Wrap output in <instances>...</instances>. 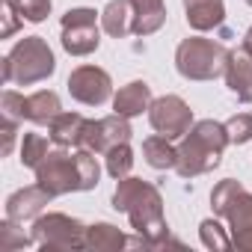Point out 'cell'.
Instances as JSON below:
<instances>
[{"instance_id": "obj_15", "label": "cell", "mask_w": 252, "mask_h": 252, "mask_svg": "<svg viewBox=\"0 0 252 252\" xmlns=\"http://www.w3.org/2000/svg\"><path fill=\"white\" fill-rule=\"evenodd\" d=\"M86 125H89V119L86 116H80V113H60L51 125H48V137H51V143L54 146H63V149H80V143H83V134H86Z\"/></svg>"}, {"instance_id": "obj_1", "label": "cell", "mask_w": 252, "mask_h": 252, "mask_svg": "<svg viewBox=\"0 0 252 252\" xmlns=\"http://www.w3.org/2000/svg\"><path fill=\"white\" fill-rule=\"evenodd\" d=\"M113 208L128 214L131 228L137 234H143L146 249H163V246H181L178 240L169 237V225L163 217V199L160 190L143 178H131L125 175L116 181V193H113Z\"/></svg>"}, {"instance_id": "obj_21", "label": "cell", "mask_w": 252, "mask_h": 252, "mask_svg": "<svg viewBox=\"0 0 252 252\" xmlns=\"http://www.w3.org/2000/svg\"><path fill=\"white\" fill-rule=\"evenodd\" d=\"M222 217L228 220V231H231V234L249 231V228H252V193L243 190V193L228 205V211H225Z\"/></svg>"}, {"instance_id": "obj_33", "label": "cell", "mask_w": 252, "mask_h": 252, "mask_svg": "<svg viewBox=\"0 0 252 252\" xmlns=\"http://www.w3.org/2000/svg\"><path fill=\"white\" fill-rule=\"evenodd\" d=\"M246 3H249V6H252V0H246Z\"/></svg>"}, {"instance_id": "obj_14", "label": "cell", "mask_w": 252, "mask_h": 252, "mask_svg": "<svg viewBox=\"0 0 252 252\" xmlns=\"http://www.w3.org/2000/svg\"><path fill=\"white\" fill-rule=\"evenodd\" d=\"M184 15L190 30L208 33L225 21V0H184Z\"/></svg>"}, {"instance_id": "obj_11", "label": "cell", "mask_w": 252, "mask_h": 252, "mask_svg": "<svg viewBox=\"0 0 252 252\" xmlns=\"http://www.w3.org/2000/svg\"><path fill=\"white\" fill-rule=\"evenodd\" d=\"M51 193L39 184H30V187H21L15 190L9 199H6V217L15 220V222H27V220H36L48 205H51Z\"/></svg>"}, {"instance_id": "obj_12", "label": "cell", "mask_w": 252, "mask_h": 252, "mask_svg": "<svg viewBox=\"0 0 252 252\" xmlns=\"http://www.w3.org/2000/svg\"><path fill=\"white\" fill-rule=\"evenodd\" d=\"M222 74H225L228 92L237 95V101L252 104V57L243 48L228 54V63H225V71Z\"/></svg>"}, {"instance_id": "obj_3", "label": "cell", "mask_w": 252, "mask_h": 252, "mask_svg": "<svg viewBox=\"0 0 252 252\" xmlns=\"http://www.w3.org/2000/svg\"><path fill=\"white\" fill-rule=\"evenodd\" d=\"M228 143L231 140H228V131L222 122H214V119L193 122V128L181 137L175 172L181 178H196V175L211 172L214 166H220V158Z\"/></svg>"}, {"instance_id": "obj_9", "label": "cell", "mask_w": 252, "mask_h": 252, "mask_svg": "<svg viewBox=\"0 0 252 252\" xmlns=\"http://www.w3.org/2000/svg\"><path fill=\"white\" fill-rule=\"evenodd\" d=\"M65 86H68V95L77 104H86V107H101L113 95V80L98 65H77L68 74V83Z\"/></svg>"}, {"instance_id": "obj_17", "label": "cell", "mask_w": 252, "mask_h": 252, "mask_svg": "<svg viewBox=\"0 0 252 252\" xmlns=\"http://www.w3.org/2000/svg\"><path fill=\"white\" fill-rule=\"evenodd\" d=\"M131 24H134L131 0H110L101 9V30L113 39H125L131 33Z\"/></svg>"}, {"instance_id": "obj_26", "label": "cell", "mask_w": 252, "mask_h": 252, "mask_svg": "<svg viewBox=\"0 0 252 252\" xmlns=\"http://www.w3.org/2000/svg\"><path fill=\"white\" fill-rule=\"evenodd\" d=\"M199 237H202V243H205L208 249H217V252H225V249L234 246V243H231V231H225L217 220H202Z\"/></svg>"}, {"instance_id": "obj_27", "label": "cell", "mask_w": 252, "mask_h": 252, "mask_svg": "<svg viewBox=\"0 0 252 252\" xmlns=\"http://www.w3.org/2000/svg\"><path fill=\"white\" fill-rule=\"evenodd\" d=\"M12 6H15L18 15H21L24 21H30V24H42V21L51 15V9H54L51 0H12Z\"/></svg>"}, {"instance_id": "obj_19", "label": "cell", "mask_w": 252, "mask_h": 252, "mask_svg": "<svg viewBox=\"0 0 252 252\" xmlns=\"http://www.w3.org/2000/svg\"><path fill=\"white\" fill-rule=\"evenodd\" d=\"M122 246H128L125 231L113 222H95L86 225V249L92 252H119Z\"/></svg>"}, {"instance_id": "obj_8", "label": "cell", "mask_w": 252, "mask_h": 252, "mask_svg": "<svg viewBox=\"0 0 252 252\" xmlns=\"http://www.w3.org/2000/svg\"><path fill=\"white\" fill-rule=\"evenodd\" d=\"M149 122L160 137L181 140L193 128V110L181 95H160L149 107Z\"/></svg>"}, {"instance_id": "obj_7", "label": "cell", "mask_w": 252, "mask_h": 252, "mask_svg": "<svg viewBox=\"0 0 252 252\" xmlns=\"http://www.w3.org/2000/svg\"><path fill=\"white\" fill-rule=\"evenodd\" d=\"M98 12L89 6L68 9L63 15V48L71 57H89L101 45V30H98Z\"/></svg>"}, {"instance_id": "obj_31", "label": "cell", "mask_w": 252, "mask_h": 252, "mask_svg": "<svg viewBox=\"0 0 252 252\" xmlns=\"http://www.w3.org/2000/svg\"><path fill=\"white\" fill-rule=\"evenodd\" d=\"M15 137H18V122L6 116V122H3V155H9V152H12Z\"/></svg>"}, {"instance_id": "obj_25", "label": "cell", "mask_w": 252, "mask_h": 252, "mask_svg": "<svg viewBox=\"0 0 252 252\" xmlns=\"http://www.w3.org/2000/svg\"><path fill=\"white\" fill-rule=\"evenodd\" d=\"M240 193H243V184H240V181H234V178L220 181V184L211 190V208H214V214L222 217V214L228 211V205H231Z\"/></svg>"}, {"instance_id": "obj_2", "label": "cell", "mask_w": 252, "mask_h": 252, "mask_svg": "<svg viewBox=\"0 0 252 252\" xmlns=\"http://www.w3.org/2000/svg\"><path fill=\"white\" fill-rule=\"evenodd\" d=\"M33 172H36V184L45 187L54 199L65 196V193L95 190L101 181V166L95 160V152H89V149L65 152L60 146L57 152H48L45 160Z\"/></svg>"}, {"instance_id": "obj_4", "label": "cell", "mask_w": 252, "mask_h": 252, "mask_svg": "<svg viewBox=\"0 0 252 252\" xmlns=\"http://www.w3.org/2000/svg\"><path fill=\"white\" fill-rule=\"evenodd\" d=\"M57 71V57L42 36H24L3 57V80L15 86H33Z\"/></svg>"}, {"instance_id": "obj_32", "label": "cell", "mask_w": 252, "mask_h": 252, "mask_svg": "<svg viewBox=\"0 0 252 252\" xmlns=\"http://www.w3.org/2000/svg\"><path fill=\"white\" fill-rule=\"evenodd\" d=\"M243 51H246V54L252 57V27H249L246 33H243Z\"/></svg>"}, {"instance_id": "obj_20", "label": "cell", "mask_w": 252, "mask_h": 252, "mask_svg": "<svg viewBox=\"0 0 252 252\" xmlns=\"http://www.w3.org/2000/svg\"><path fill=\"white\" fill-rule=\"evenodd\" d=\"M143 158H146V163H149L152 169H175V163H178V149L172 146L169 137L155 134V137L143 140Z\"/></svg>"}, {"instance_id": "obj_22", "label": "cell", "mask_w": 252, "mask_h": 252, "mask_svg": "<svg viewBox=\"0 0 252 252\" xmlns=\"http://www.w3.org/2000/svg\"><path fill=\"white\" fill-rule=\"evenodd\" d=\"M104 160H107V175L119 181V178H125V175H131L134 149H131L128 143H119V146H113V149L104 155Z\"/></svg>"}, {"instance_id": "obj_13", "label": "cell", "mask_w": 252, "mask_h": 252, "mask_svg": "<svg viewBox=\"0 0 252 252\" xmlns=\"http://www.w3.org/2000/svg\"><path fill=\"white\" fill-rule=\"evenodd\" d=\"M152 101H155L152 86L146 80H131L113 95V113H119L125 119H134V116H143L152 107Z\"/></svg>"}, {"instance_id": "obj_23", "label": "cell", "mask_w": 252, "mask_h": 252, "mask_svg": "<svg viewBox=\"0 0 252 252\" xmlns=\"http://www.w3.org/2000/svg\"><path fill=\"white\" fill-rule=\"evenodd\" d=\"M18 225L21 222H15L9 217L0 222V249H3V252H15V249H24V246L36 243L33 234H24V228H18Z\"/></svg>"}, {"instance_id": "obj_18", "label": "cell", "mask_w": 252, "mask_h": 252, "mask_svg": "<svg viewBox=\"0 0 252 252\" xmlns=\"http://www.w3.org/2000/svg\"><path fill=\"white\" fill-rule=\"evenodd\" d=\"M60 113H63V104H60L57 92L39 89L36 95H27V104H24V119L27 122H33V125H51Z\"/></svg>"}, {"instance_id": "obj_24", "label": "cell", "mask_w": 252, "mask_h": 252, "mask_svg": "<svg viewBox=\"0 0 252 252\" xmlns=\"http://www.w3.org/2000/svg\"><path fill=\"white\" fill-rule=\"evenodd\" d=\"M48 155V140L42 134H24L21 137V166L36 169Z\"/></svg>"}, {"instance_id": "obj_30", "label": "cell", "mask_w": 252, "mask_h": 252, "mask_svg": "<svg viewBox=\"0 0 252 252\" xmlns=\"http://www.w3.org/2000/svg\"><path fill=\"white\" fill-rule=\"evenodd\" d=\"M21 15H18V9L12 6V0H3V30H0V36L3 39H9V36H15V30L21 27Z\"/></svg>"}, {"instance_id": "obj_5", "label": "cell", "mask_w": 252, "mask_h": 252, "mask_svg": "<svg viewBox=\"0 0 252 252\" xmlns=\"http://www.w3.org/2000/svg\"><path fill=\"white\" fill-rule=\"evenodd\" d=\"M228 54L231 51L225 45L214 42V39L190 36L175 51V68L187 80H214V77H220L225 71Z\"/></svg>"}, {"instance_id": "obj_6", "label": "cell", "mask_w": 252, "mask_h": 252, "mask_svg": "<svg viewBox=\"0 0 252 252\" xmlns=\"http://www.w3.org/2000/svg\"><path fill=\"white\" fill-rule=\"evenodd\" d=\"M33 240L45 252H77L86 249V225L68 214H39L33 220Z\"/></svg>"}, {"instance_id": "obj_16", "label": "cell", "mask_w": 252, "mask_h": 252, "mask_svg": "<svg viewBox=\"0 0 252 252\" xmlns=\"http://www.w3.org/2000/svg\"><path fill=\"white\" fill-rule=\"evenodd\" d=\"M131 9H134V24H131L134 36H152L166 24L163 0H131Z\"/></svg>"}, {"instance_id": "obj_28", "label": "cell", "mask_w": 252, "mask_h": 252, "mask_svg": "<svg viewBox=\"0 0 252 252\" xmlns=\"http://www.w3.org/2000/svg\"><path fill=\"white\" fill-rule=\"evenodd\" d=\"M225 131H228V140L243 146L252 140V113H237L225 122Z\"/></svg>"}, {"instance_id": "obj_29", "label": "cell", "mask_w": 252, "mask_h": 252, "mask_svg": "<svg viewBox=\"0 0 252 252\" xmlns=\"http://www.w3.org/2000/svg\"><path fill=\"white\" fill-rule=\"evenodd\" d=\"M24 104H27V95L15 92V89H6L3 98H0V107H3V116L15 119V122H24Z\"/></svg>"}, {"instance_id": "obj_10", "label": "cell", "mask_w": 252, "mask_h": 252, "mask_svg": "<svg viewBox=\"0 0 252 252\" xmlns=\"http://www.w3.org/2000/svg\"><path fill=\"white\" fill-rule=\"evenodd\" d=\"M131 134H134V131H131L128 119L119 116V113L104 116V119H95V122L89 119L80 149H89V152H95V155H107L113 146L128 143V140H131Z\"/></svg>"}]
</instances>
